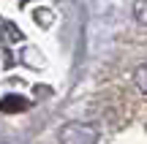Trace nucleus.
Here are the masks:
<instances>
[{
    "label": "nucleus",
    "instance_id": "f03ea898",
    "mask_svg": "<svg viewBox=\"0 0 147 144\" xmlns=\"http://www.w3.org/2000/svg\"><path fill=\"white\" fill-rule=\"evenodd\" d=\"M27 101L22 95H3L0 98V112L3 114H16V112H25Z\"/></svg>",
    "mask_w": 147,
    "mask_h": 144
},
{
    "label": "nucleus",
    "instance_id": "f257e3e1",
    "mask_svg": "<svg viewBox=\"0 0 147 144\" xmlns=\"http://www.w3.org/2000/svg\"><path fill=\"white\" fill-rule=\"evenodd\" d=\"M60 144H98V131L87 123H68L60 128Z\"/></svg>",
    "mask_w": 147,
    "mask_h": 144
},
{
    "label": "nucleus",
    "instance_id": "7ed1b4c3",
    "mask_svg": "<svg viewBox=\"0 0 147 144\" xmlns=\"http://www.w3.org/2000/svg\"><path fill=\"white\" fill-rule=\"evenodd\" d=\"M134 84L139 87V92H144V95H147V63H142L136 68V74H134Z\"/></svg>",
    "mask_w": 147,
    "mask_h": 144
},
{
    "label": "nucleus",
    "instance_id": "20e7f679",
    "mask_svg": "<svg viewBox=\"0 0 147 144\" xmlns=\"http://www.w3.org/2000/svg\"><path fill=\"white\" fill-rule=\"evenodd\" d=\"M134 16H136L142 25H147V0H136V3H134Z\"/></svg>",
    "mask_w": 147,
    "mask_h": 144
}]
</instances>
